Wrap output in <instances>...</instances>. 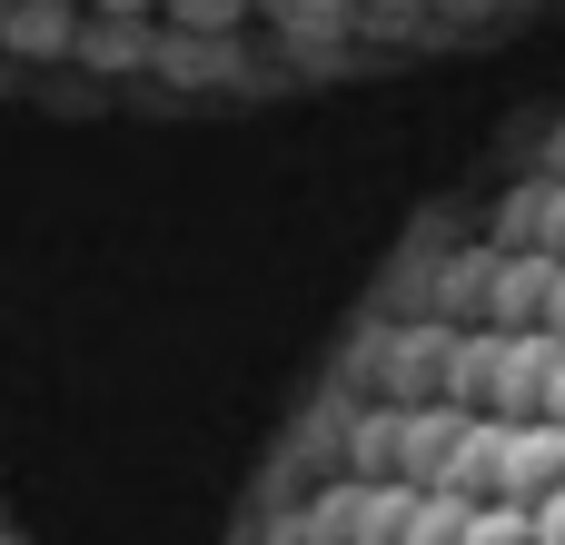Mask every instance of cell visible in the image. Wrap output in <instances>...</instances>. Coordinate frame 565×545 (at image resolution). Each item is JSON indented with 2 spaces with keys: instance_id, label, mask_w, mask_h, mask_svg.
Segmentation results:
<instances>
[{
  "instance_id": "obj_1",
  "label": "cell",
  "mask_w": 565,
  "mask_h": 545,
  "mask_svg": "<svg viewBox=\"0 0 565 545\" xmlns=\"http://www.w3.org/2000/svg\"><path fill=\"white\" fill-rule=\"evenodd\" d=\"M457 545H536V516H526V506H507V496H487V506H467Z\"/></svg>"
},
{
  "instance_id": "obj_2",
  "label": "cell",
  "mask_w": 565,
  "mask_h": 545,
  "mask_svg": "<svg viewBox=\"0 0 565 545\" xmlns=\"http://www.w3.org/2000/svg\"><path fill=\"white\" fill-rule=\"evenodd\" d=\"M526 516H536V545H565V487H546Z\"/></svg>"
}]
</instances>
